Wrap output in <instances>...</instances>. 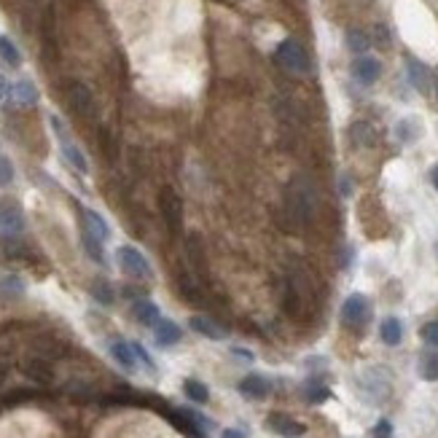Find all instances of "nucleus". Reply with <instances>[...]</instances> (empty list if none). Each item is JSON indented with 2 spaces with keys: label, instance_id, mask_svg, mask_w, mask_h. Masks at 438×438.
<instances>
[{
  "label": "nucleus",
  "instance_id": "1",
  "mask_svg": "<svg viewBox=\"0 0 438 438\" xmlns=\"http://www.w3.org/2000/svg\"><path fill=\"white\" fill-rule=\"evenodd\" d=\"M277 62L285 67V70H290V73H299V76H304V73H309V54H307V49H304L296 38H285L283 44L277 46Z\"/></svg>",
  "mask_w": 438,
  "mask_h": 438
},
{
  "label": "nucleus",
  "instance_id": "2",
  "mask_svg": "<svg viewBox=\"0 0 438 438\" xmlns=\"http://www.w3.org/2000/svg\"><path fill=\"white\" fill-rule=\"evenodd\" d=\"M116 261H119V266L129 277H137V280H151L153 277L148 258L143 256L137 247H132V245H121L119 250H116Z\"/></svg>",
  "mask_w": 438,
  "mask_h": 438
},
{
  "label": "nucleus",
  "instance_id": "3",
  "mask_svg": "<svg viewBox=\"0 0 438 438\" xmlns=\"http://www.w3.org/2000/svg\"><path fill=\"white\" fill-rule=\"evenodd\" d=\"M368 318H371V304H368V299L363 293H352L347 302H344V307H342V323L347 328L358 331V328H363L368 323Z\"/></svg>",
  "mask_w": 438,
  "mask_h": 438
},
{
  "label": "nucleus",
  "instance_id": "4",
  "mask_svg": "<svg viewBox=\"0 0 438 438\" xmlns=\"http://www.w3.org/2000/svg\"><path fill=\"white\" fill-rule=\"evenodd\" d=\"M159 207H162V215H165V224L167 228L175 234V231H181L183 226V202L181 197L169 188V186H165L162 188V194H159Z\"/></svg>",
  "mask_w": 438,
  "mask_h": 438
},
{
  "label": "nucleus",
  "instance_id": "5",
  "mask_svg": "<svg viewBox=\"0 0 438 438\" xmlns=\"http://www.w3.org/2000/svg\"><path fill=\"white\" fill-rule=\"evenodd\" d=\"M51 127H54V132H57V137H60V148H62V153H65V159L76 167L78 172H89L86 156H84V153H81V148H78L76 143L70 140L67 129H65V124H62V121L54 116V119H51Z\"/></svg>",
  "mask_w": 438,
  "mask_h": 438
},
{
  "label": "nucleus",
  "instance_id": "6",
  "mask_svg": "<svg viewBox=\"0 0 438 438\" xmlns=\"http://www.w3.org/2000/svg\"><path fill=\"white\" fill-rule=\"evenodd\" d=\"M293 188V210L302 212L304 218H309L315 207H318V194H315V188H312V183L307 181V178H296V181L290 183Z\"/></svg>",
  "mask_w": 438,
  "mask_h": 438
},
{
  "label": "nucleus",
  "instance_id": "7",
  "mask_svg": "<svg viewBox=\"0 0 438 438\" xmlns=\"http://www.w3.org/2000/svg\"><path fill=\"white\" fill-rule=\"evenodd\" d=\"M266 427L283 438H302L304 433H307L304 423H299V420L290 417V414H283V411H272V414L266 417Z\"/></svg>",
  "mask_w": 438,
  "mask_h": 438
},
{
  "label": "nucleus",
  "instance_id": "8",
  "mask_svg": "<svg viewBox=\"0 0 438 438\" xmlns=\"http://www.w3.org/2000/svg\"><path fill=\"white\" fill-rule=\"evenodd\" d=\"M25 228V212L14 199H0V231L19 234Z\"/></svg>",
  "mask_w": 438,
  "mask_h": 438
},
{
  "label": "nucleus",
  "instance_id": "9",
  "mask_svg": "<svg viewBox=\"0 0 438 438\" xmlns=\"http://www.w3.org/2000/svg\"><path fill=\"white\" fill-rule=\"evenodd\" d=\"M363 390L368 393V398L374 404H382L390 395V379H387V374L382 368H368L363 374Z\"/></svg>",
  "mask_w": 438,
  "mask_h": 438
},
{
  "label": "nucleus",
  "instance_id": "10",
  "mask_svg": "<svg viewBox=\"0 0 438 438\" xmlns=\"http://www.w3.org/2000/svg\"><path fill=\"white\" fill-rule=\"evenodd\" d=\"M67 100H70V108L76 110L78 116H84V119H91V116H94V97H91V91L86 89L84 84L73 81V84L67 86Z\"/></svg>",
  "mask_w": 438,
  "mask_h": 438
},
{
  "label": "nucleus",
  "instance_id": "11",
  "mask_svg": "<svg viewBox=\"0 0 438 438\" xmlns=\"http://www.w3.org/2000/svg\"><path fill=\"white\" fill-rule=\"evenodd\" d=\"M237 390H240V395L250 398V401H264L266 395L272 393V382L264 374H247V377L240 379Z\"/></svg>",
  "mask_w": 438,
  "mask_h": 438
},
{
  "label": "nucleus",
  "instance_id": "12",
  "mask_svg": "<svg viewBox=\"0 0 438 438\" xmlns=\"http://www.w3.org/2000/svg\"><path fill=\"white\" fill-rule=\"evenodd\" d=\"M352 76H355V81L358 84H363V86H371V84H377L379 76H382V65H379V60H374V57H358V60L352 62Z\"/></svg>",
  "mask_w": 438,
  "mask_h": 438
},
{
  "label": "nucleus",
  "instance_id": "13",
  "mask_svg": "<svg viewBox=\"0 0 438 438\" xmlns=\"http://www.w3.org/2000/svg\"><path fill=\"white\" fill-rule=\"evenodd\" d=\"M406 76H408V84L417 91H423V94L430 91L433 76H430V67L425 62H420L417 57H406Z\"/></svg>",
  "mask_w": 438,
  "mask_h": 438
},
{
  "label": "nucleus",
  "instance_id": "14",
  "mask_svg": "<svg viewBox=\"0 0 438 438\" xmlns=\"http://www.w3.org/2000/svg\"><path fill=\"white\" fill-rule=\"evenodd\" d=\"M153 339H156L159 347H172V344H178V342L183 339V331L175 320L162 318L156 326H153Z\"/></svg>",
  "mask_w": 438,
  "mask_h": 438
},
{
  "label": "nucleus",
  "instance_id": "15",
  "mask_svg": "<svg viewBox=\"0 0 438 438\" xmlns=\"http://www.w3.org/2000/svg\"><path fill=\"white\" fill-rule=\"evenodd\" d=\"M110 358L119 363L127 374H132V371L137 368V358H135V349H132V342L113 339V342H110Z\"/></svg>",
  "mask_w": 438,
  "mask_h": 438
},
{
  "label": "nucleus",
  "instance_id": "16",
  "mask_svg": "<svg viewBox=\"0 0 438 438\" xmlns=\"http://www.w3.org/2000/svg\"><path fill=\"white\" fill-rule=\"evenodd\" d=\"M22 371H25V377H30L32 382H38V385H49L51 379H54V368H51V363H46L44 358H30V361L22 363Z\"/></svg>",
  "mask_w": 438,
  "mask_h": 438
},
{
  "label": "nucleus",
  "instance_id": "17",
  "mask_svg": "<svg viewBox=\"0 0 438 438\" xmlns=\"http://www.w3.org/2000/svg\"><path fill=\"white\" fill-rule=\"evenodd\" d=\"M132 315H135V320L140 326H148V328H153V326L162 320L159 307L153 302H148V299H137V302L132 304Z\"/></svg>",
  "mask_w": 438,
  "mask_h": 438
},
{
  "label": "nucleus",
  "instance_id": "18",
  "mask_svg": "<svg viewBox=\"0 0 438 438\" xmlns=\"http://www.w3.org/2000/svg\"><path fill=\"white\" fill-rule=\"evenodd\" d=\"M188 326H191V331H194V333L205 336V339H212V342H221V339H226V331H224L221 326H215L210 318H205V315H194V318L188 320Z\"/></svg>",
  "mask_w": 438,
  "mask_h": 438
},
{
  "label": "nucleus",
  "instance_id": "19",
  "mask_svg": "<svg viewBox=\"0 0 438 438\" xmlns=\"http://www.w3.org/2000/svg\"><path fill=\"white\" fill-rule=\"evenodd\" d=\"M379 336H382V342H385L387 347H398L401 339H404V326H401V320L385 318L382 326H379Z\"/></svg>",
  "mask_w": 438,
  "mask_h": 438
},
{
  "label": "nucleus",
  "instance_id": "20",
  "mask_svg": "<svg viewBox=\"0 0 438 438\" xmlns=\"http://www.w3.org/2000/svg\"><path fill=\"white\" fill-rule=\"evenodd\" d=\"M84 224H86V231H89L91 237H97L100 242H105L108 237H110V228H108L105 218H103L100 212L84 210Z\"/></svg>",
  "mask_w": 438,
  "mask_h": 438
},
{
  "label": "nucleus",
  "instance_id": "21",
  "mask_svg": "<svg viewBox=\"0 0 438 438\" xmlns=\"http://www.w3.org/2000/svg\"><path fill=\"white\" fill-rule=\"evenodd\" d=\"M304 398H307L309 404H323V401L331 398V390L326 387V382L320 377H312V379H307V385H304Z\"/></svg>",
  "mask_w": 438,
  "mask_h": 438
},
{
  "label": "nucleus",
  "instance_id": "22",
  "mask_svg": "<svg viewBox=\"0 0 438 438\" xmlns=\"http://www.w3.org/2000/svg\"><path fill=\"white\" fill-rule=\"evenodd\" d=\"M11 97L25 108L35 105V103H38V89L32 86L30 81H19V84H14V89H11Z\"/></svg>",
  "mask_w": 438,
  "mask_h": 438
},
{
  "label": "nucleus",
  "instance_id": "23",
  "mask_svg": "<svg viewBox=\"0 0 438 438\" xmlns=\"http://www.w3.org/2000/svg\"><path fill=\"white\" fill-rule=\"evenodd\" d=\"M0 296L3 299H22L25 296V280L16 277V274H8L0 280Z\"/></svg>",
  "mask_w": 438,
  "mask_h": 438
},
{
  "label": "nucleus",
  "instance_id": "24",
  "mask_svg": "<svg viewBox=\"0 0 438 438\" xmlns=\"http://www.w3.org/2000/svg\"><path fill=\"white\" fill-rule=\"evenodd\" d=\"M420 374L427 382H438V349H427L420 355Z\"/></svg>",
  "mask_w": 438,
  "mask_h": 438
},
{
  "label": "nucleus",
  "instance_id": "25",
  "mask_svg": "<svg viewBox=\"0 0 438 438\" xmlns=\"http://www.w3.org/2000/svg\"><path fill=\"white\" fill-rule=\"evenodd\" d=\"M183 393L188 395V401H194V404H207V401H210L207 385H202L199 379H186V382H183Z\"/></svg>",
  "mask_w": 438,
  "mask_h": 438
},
{
  "label": "nucleus",
  "instance_id": "26",
  "mask_svg": "<svg viewBox=\"0 0 438 438\" xmlns=\"http://www.w3.org/2000/svg\"><path fill=\"white\" fill-rule=\"evenodd\" d=\"M368 46H371V38H368V32L366 30H349L347 32V49L352 51V54L363 57V54L368 51Z\"/></svg>",
  "mask_w": 438,
  "mask_h": 438
},
{
  "label": "nucleus",
  "instance_id": "27",
  "mask_svg": "<svg viewBox=\"0 0 438 438\" xmlns=\"http://www.w3.org/2000/svg\"><path fill=\"white\" fill-rule=\"evenodd\" d=\"M91 296H94V302H100L103 307H110V304L116 302L113 288H110V283H105V280H94V285H91Z\"/></svg>",
  "mask_w": 438,
  "mask_h": 438
},
{
  "label": "nucleus",
  "instance_id": "28",
  "mask_svg": "<svg viewBox=\"0 0 438 438\" xmlns=\"http://www.w3.org/2000/svg\"><path fill=\"white\" fill-rule=\"evenodd\" d=\"M349 135H352V140H355L358 146H371V143H374V129H371V124H366V121L352 124Z\"/></svg>",
  "mask_w": 438,
  "mask_h": 438
},
{
  "label": "nucleus",
  "instance_id": "29",
  "mask_svg": "<svg viewBox=\"0 0 438 438\" xmlns=\"http://www.w3.org/2000/svg\"><path fill=\"white\" fill-rule=\"evenodd\" d=\"M84 247H86V253H89L91 261H97V264H105V253H103V242L97 240V237H91L89 231L84 228Z\"/></svg>",
  "mask_w": 438,
  "mask_h": 438
},
{
  "label": "nucleus",
  "instance_id": "30",
  "mask_svg": "<svg viewBox=\"0 0 438 438\" xmlns=\"http://www.w3.org/2000/svg\"><path fill=\"white\" fill-rule=\"evenodd\" d=\"M0 60L6 62V65H11V67H19V65H22V57H19L16 46L11 44L8 38H0Z\"/></svg>",
  "mask_w": 438,
  "mask_h": 438
},
{
  "label": "nucleus",
  "instance_id": "31",
  "mask_svg": "<svg viewBox=\"0 0 438 438\" xmlns=\"http://www.w3.org/2000/svg\"><path fill=\"white\" fill-rule=\"evenodd\" d=\"M395 135H398V140H404V143H411V140H417V135H420V127H417L414 119H404L395 127Z\"/></svg>",
  "mask_w": 438,
  "mask_h": 438
},
{
  "label": "nucleus",
  "instance_id": "32",
  "mask_svg": "<svg viewBox=\"0 0 438 438\" xmlns=\"http://www.w3.org/2000/svg\"><path fill=\"white\" fill-rule=\"evenodd\" d=\"M132 349H135V358L140 363H143V366H146V371H156V363H153V358L151 355H148V349L143 347V344H140V342H132Z\"/></svg>",
  "mask_w": 438,
  "mask_h": 438
},
{
  "label": "nucleus",
  "instance_id": "33",
  "mask_svg": "<svg viewBox=\"0 0 438 438\" xmlns=\"http://www.w3.org/2000/svg\"><path fill=\"white\" fill-rule=\"evenodd\" d=\"M423 339L430 344V347H438V320H430V323H425L423 326Z\"/></svg>",
  "mask_w": 438,
  "mask_h": 438
},
{
  "label": "nucleus",
  "instance_id": "34",
  "mask_svg": "<svg viewBox=\"0 0 438 438\" xmlns=\"http://www.w3.org/2000/svg\"><path fill=\"white\" fill-rule=\"evenodd\" d=\"M11 181H14V165L6 156H0V186H8Z\"/></svg>",
  "mask_w": 438,
  "mask_h": 438
},
{
  "label": "nucleus",
  "instance_id": "35",
  "mask_svg": "<svg viewBox=\"0 0 438 438\" xmlns=\"http://www.w3.org/2000/svg\"><path fill=\"white\" fill-rule=\"evenodd\" d=\"M374 436L377 438H390L393 436V425H390V420H379L377 427H374Z\"/></svg>",
  "mask_w": 438,
  "mask_h": 438
},
{
  "label": "nucleus",
  "instance_id": "36",
  "mask_svg": "<svg viewBox=\"0 0 438 438\" xmlns=\"http://www.w3.org/2000/svg\"><path fill=\"white\" fill-rule=\"evenodd\" d=\"M377 44L379 46H390V30L385 25H377Z\"/></svg>",
  "mask_w": 438,
  "mask_h": 438
},
{
  "label": "nucleus",
  "instance_id": "37",
  "mask_svg": "<svg viewBox=\"0 0 438 438\" xmlns=\"http://www.w3.org/2000/svg\"><path fill=\"white\" fill-rule=\"evenodd\" d=\"M221 438H247V436L242 433L240 427H226V430L221 433Z\"/></svg>",
  "mask_w": 438,
  "mask_h": 438
},
{
  "label": "nucleus",
  "instance_id": "38",
  "mask_svg": "<svg viewBox=\"0 0 438 438\" xmlns=\"http://www.w3.org/2000/svg\"><path fill=\"white\" fill-rule=\"evenodd\" d=\"M234 355H240L242 361H253V352H247V349H240V347H234Z\"/></svg>",
  "mask_w": 438,
  "mask_h": 438
},
{
  "label": "nucleus",
  "instance_id": "39",
  "mask_svg": "<svg viewBox=\"0 0 438 438\" xmlns=\"http://www.w3.org/2000/svg\"><path fill=\"white\" fill-rule=\"evenodd\" d=\"M8 91H11V89H8V84H6V78L0 76V100H3V97H6Z\"/></svg>",
  "mask_w": 438,
  "mask_h": 438
},
{
  "label": "nucleus",
  "instance_id": "40",
  "mask_svg": "<svg viewBox=\"0 0 438 438\" xmlns=\"http://www.w3.org/2000/svg\"><path fill=\"white\" fill-rule=\"evenodd\" d=\"M430 181H433V186H436V191H438V165L433 167V172H430Z\"/></svg>",
  "mask_w": 438,
  "mask_h": 438
},
{
  "label": "nucleus",
  "instance_id": "41",
  "mask_svg": "<svg viewBox=\"0 0 438 438\" xmlns=\"http://www.w3.org/2000/svg\"><path fill=\"white\" fill-rule=\"evenodd\" d=\"M436 91H438V76H436Z\"/></svg>",
  "mask_w": 438,
  "mask_h": 438
},
{
  "label": "nucleus",
  "instance_id": "42",
  "mask_svg": "<svg viewBox=\"0 0 438 438\" xmlns=\"http://www.w3.org/2000/svg\"><path fill=\"white\" fill-rule=\"evenodd\" d=\"M390 438H393V436H390Z\"/></svg>",
  "mask_w": 438,
  "mask_h": 438
}]
</instances>
